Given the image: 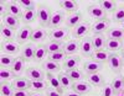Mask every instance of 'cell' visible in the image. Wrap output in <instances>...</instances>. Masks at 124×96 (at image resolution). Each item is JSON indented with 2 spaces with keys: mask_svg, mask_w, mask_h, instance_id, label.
<instances>
[{
  "mask_svg": "<svg viewBox=\"0 0 124 96\" xmlns=\"http://www.w3.org/2000/svg\"><path fill=\"white\" fill-rule=\"evenodd\" d=\"M16 78V74L13 71V69L9 68H0V79L1 81H8V80H14Z\"/></svg>",
  "mask_w": 124,
  "mask_h": 96,
  "instance_id": "cell-40",
  "label": "cell"
},
{
  "mask_svg": "<svg viewBox=\"0 0 124 96\" xmlns=\"http://www.w3.org/2000/svg\"><path fill=\"white\" fill-rule=\"evenodd\" d=\"M8 14H11L16 17H23L24 13H23V9L17 4V1H10L8 3Z\"/></svg>",
  "mask_w": 124,
  "mask_h": 96,
  "instance_id": "cell-29",
  "label": "cell"
},
{
  "mask_svg": "<svg viewBox=\"0 0 124 96\" xmlns=\"http://www.w3.org/2000/svg\"><path fill=\"white\" fill-rule=\"evenodd\" d=\"M15 59L16 58L14 56H10V54H5V53H3V54L0 56V67H1V68L13 67Z\"/></svg>",
  "mask_w": 124,
  "mask_h": 96,
  "instance_id": "cell-38",
  "label": "cell"
},
{
  "mask_svg": "<svg viewBox=\"0 0 124 96\" xmlns=\"http://www.w3.org/2000/svg\"><path fill=\"white\" fill-rule=\"evenodd\" d=\"M109 56H110V53L106 49H103V51H94L91 58H92V60H96L101 64H104L106 62H108Z\"/></svg>",
  "mask_w": 124,
  "mask_h": 96,
  "instance_id": "cell-26",
  "label": "cell"
},
{
  "mask_svg": "<svg viewBox=\"0 0 124 96\" xmlns=\"http://www.w3.org/2000/svg\"><path fill=\"white\" fill-rule=\"evenodd\" d=\"M112 21L117 24H123L124 22V6L117 7V10L112 15Z\"/></svg>",
  "mask_w": 124,
  "mask_h": 96,
  "instance_id": "cell-42",
  "label": "cell"
},
{
  "mask_svg": "<svg viewBox=\"0 0 124 96\" xmlns=\"http://www.w3.org/2000/svg\"><path fill=\"white\" fill-rule=\"evenodd\" d=\"M51 16H52V11H51V9L45 6V5H42V4H39V7H37V20H39L40 26L42 28L50 26Z\"/></svg>",
  "mask_w": 124,
  "mask_h": 96,
  "instance_id": "cell-1",
  "label": "cell"
},
{
  "mask_svg": "<svg viewBox=\"0 0 124 96\" xmlns=\"http://www.w3.org/2000/svg\"><path fill=\"white\" fill-rule=\"evenodd\" d=\"M32 28H31L30 26H24V27H21V28H19V31H17V33H16V42L19 45H26L25 42L26 41H29L30 38H31V35H32Z\"/></svg>",
  "mask_w": 124,
  "mask_h": 96,
  "instance_id": "cell-8",
  "label": "cell"
},
{
  "mask_svg": "<svg viewBox=\"0 0 124 96\" xmlns=\"http://www.w3.org/2000/svg\"><path fill=\"white\" fill-rule=\"evenodd\" d=\"M46 79H47V83L50 85V88H52L54 90L58 91L60 94H65V89L61 86V83H60L58 78L55 77V74L46 73Z\"/></svg>",
  "mask_w": 124,
  "mask_h": 96,
  "instance_id": "cell-18",
  "label": "cell"
},
{
  "mask_svg": "<svg viewBox=\"0 0 124 96\" xmlns=\"http://www.w3.org/2000/svg\"><path fill=\"white\" fill-rule=\"evenodd\" d=\"M83 69L87 74H94V73H99L102 69H103V64L96 62V60H87L85 64H83Z\"/></svg>",
  "mask_w": 124,
  "mask_h": 96,
  "instance_id": "cell-17",
  "label": "cell"
},
{
  "mask_svg": "<svg viewBox=\"0 0 124 96\" xmlns=\"http://www.w3.org/2000/svg\"><path fill=\"white\" fill-rule=\"evenodd\" d=\"M58 5L62 10H65L67 13H77L78 10V3L75 1V0H62V1H58Z\"/></svg>",
  "mask_w": 124,
  "mask_h": 96,
  "instance_id": "cell-23",
  "label": "cell"
},
{
  "mask_svg": "<svg viewBox=\"0 0 124 96\" xmlns=\"http://www.w3.org/2000/svg\"><path fill=\"white\" fill-rule=\"evenodd\" d=\"M17 4L21 6V9H25V11L35 9V1H31V0H19Z\"/></svg>",
  "mask_w": 124,
  "mask_h": 96,
  "instance_id": "cell-45",
  "label": "cell"
},
{
  "mask_svg": "<svg viewBox=\"0 0 124 96\" xmlns=\"http://www.w3.org/2000/svg\"><path fill=\"white\" fill-rule=\"evenodd\" d=\"M47 48H46V45H39L36 47V51H35V56H34V60L35 63H42L44 60H46V56H47Z\"/></svg>",
  "mask_w": 124,
  "mask_h": 96,
  "instance_id": "cell-25",
  "label": "cell"
},
{
  "mask_svg": "<svg viewBox=\"0 0 124 96\" xmlns=\"http://www.w3.org/2000/svg\"><path fill=\"white\" fill-rule=\"evenodd\" d=\"M71 89L73 90L75 92L79 94V95H86V94H89L92 91V85L86 81V80H82V81H76L72 84Z\"/></svg>",
  "mask_w": 124,
  "mask_h": 96,
  "instance_id": "cell-10",
  "label": "cell"
},
{
  "mask_svg": "<svg viewBox=\"0 0 124 96\" xmlns=\"http://www.w3.org/2000/svg\"><path fill=\"white\" fill-rule=\"evenodd\" d=\"M30 92L27 90H14V96H29Z\"/></svg>",
  "mask_w": 124,
  "mask_h": 96,
  "instance_id": "cell-49",
  "label": "cell"
},
{
  "mask_svg": "<svg viewBox=\"0 0 124 96\" xmlns=\"http://www.w3.org/2000/svg\"><path fill=\"white\" fill-rule=\"evenodd\" d=\"M123 46H124L123 41L109 39V38H107V41H106V51H108L109 53H117V52L122 51Z\"/></svg>",
  "mask_w": 124,
  "mask_h": 96,
  "instance_id": "cell-24",
  "label": "cell"
},
{
  "mask_svg": "<svg viewBox=\"0 0 124 96\" xmlns=\"http://www.w3.org/2000/svg\"><path fill=\"white\" fill-rule=\"evenodd\" d=\"M35 51L36 47L34 43H26L24 45L23 49H21V57L25 62H32L34 60V56H35Z\"/></svg>",
  "mask_w": 124,
  "mask_h": 96,
  "instance_id": "cell-12",
  "label": "cell"
},
{
  "mask_svg": "<svg viewBox=\"0 0 124 96\" xmlns=\"http://www.w3.org/2000/svg\"><path fill=\"white\" fill-rule=\"evenodd\" d=\"M79 51H81V54L83 57H87V58L92 57L93 52H94L92 37H85V38L81 39V42H79Z\"/></svg>",
  "mask_w": 124,
  "mask_h": 96,
  "instance_id": "cell-3",
  "label": "cell"
},
{
  "mask_svg": "<svg viewBox=\"0 0 124 96\" xmlns=\"http://www.w3.org/2000/svg\"><path fill=\"white\" fill-rule=\"evenodd\" d=\"M108 65H109L110 70L119 74L123 69V58L120 57V54H118V53H110L109 59H108Z\"/></svg>",
  "mask_w": 124,
  "mask_h": 96,
  "instance_id": "cell-5",
  "label": "cell"
},
{
  "mask_svg": "<svg viewBox=\"0 0 124 96\" xmlns=\"http://www.w3.org/2000/svg\"><path fill=\"white\" fill-rule=\"evenodd\" d=\"M37 19V9H32V10H26V11L24 13L21 20H23V22L27 26L30 24H32L35 22V20Z\"/></svg>",
  "mask_w": 124,
  "mask_h": 96,
  "instance_id": "cell-30",
  "label": "cell"
},
{
  "mask_svg": "<svg viewBox=\"0 0 124 96\" xmlns=\"http://www.w3.org/2000/svg\"><path fill=\"white\" fill-rule=\"evenodd\" d=\"M29 96H45L44 94H41V92H36V91H31Z\"/></svg>",
  "mask_w": 124,
  "mask_h": 96,
  "instance_id": "cell-51",
  "label": "cell"
},
{
  "mask_svg": "<svg viewBox=\"0 0 124 96\" xmlns=\"http://www.w3.org/2000/svg\"><path fill=\"white\" fill-rule=\"evenodd\" d=\"M41 68H42V70H45L46 73H51V74H55V73H60L61 70V65L58 63L51 60V59H46L42 62V64H41Z\"/></svg>",
  "mask_w": 124,
  "mask_h": 96,
  "instance_id": "cell-19",
  "label": "cell"
},
{
  "mask_svg": "<svg viewBox=\"0 0 124 96\" xmlns=\"http://www.w3.org/2000/svg\"><path fill=\"white\" fill-rule=\"evenodd\" d=\"M25 74L29 80H45L46 78L45 70L40 68H27Z\"/></svg>",
  "mask_w": 124,
  "mask_h": 96,
  "instance_id": "cell-13",
  "label": "cell"
},
{
  "mask_svg": "<svg viewBox=\"0 0 124 96\" xmlns=\"http://www.w3.org/2000/svg\"><path fill=\"white\" fill-rule=\"evenodd\" d=\"M0 95L1 96H14V89L8 81H1L0 84Z\"/></svg>",
  "mask_w": 124,
  "mask_h": 96,
  "instance_id": "cell-41",
  "label": "cell"
},
{
  "mask_svg": "<svg viewBox=\"0 0 124 96\" xmlns=\"http://www.w3.org/2000/svg\"><path fill=\"white\" fill-rule=\"evenodd\" d=\"M120 54H122V57H124V46H123V48L120 51Z\"/></svg>",
  "mask_w": 124,
  "mask_h": 96,
  "instance_id": "cell-52",
  "label": "cell"
},
{
  "mask_svg": "<svg viewBox=\"0 0 124 96\" xmlns=\"http://www.w3.org/2000/svg\"><path fill=\"white\" fill-rule=\"evenodd\" d=\"M81 62V57L78 56H68L66 57V59L62 62V68L65 69V71L67 70H71V69H77L78 64Z\"/></svg>",
  "mask_w": 124,
  "mask_h": 96,
  "instance_id": "cell-14",
  "label": "cell"
},
{
  "mask_svg": "<svg viewBox=\"0 0 124 96\" xmlns=\"http://www.w3.org/2000/svg\"><path fill=\"white\" fill-rule=\"evenodd\" d=\"M123 67H124V58H123Z\"/></svg>",
  "mask_w": 124,
  "mask_h": 96,
  "instance_id": "cell-54",
  "label": "cell"
},
{
  "mask_svg": "<svg viewBox=\"0 0 124 96\" xmlns=\"http://www.w3.org/2000/svg\"><path fill=\"white\" fill-rule=\"evenodd\" d=\"M65 22H66V26L70 28V27H72V28H75V27H77L78 25H81L82 22H83V16H82V14L81 13H73V14H70L67 17H66V20H65Z\"/></svg>",
  "mask_w": 124,
  "mask_h": 96,
  "instance_id": "cell-11",
  "label": "cell"
},
{
  "mask_svg": "<svg viewBox=\"0 0 124 96\" xmlns=\"http://www.w3.org/2000/svg\"><path fill=\"white\" fill-rule=\"evenodd\" d=\"M110 85H112V88H113V91H114V95L119 94L124 89V77L123 75L116 77L114 79L112 80V84Z\"/></svg>",
  "mask_w": 124,
  "mask_h": 96,
  "instance_id": "cell-34",
  "label": "cell"
},
{
  "mask_svg": "<svg viewBox=\"0 0 124 96\" xmlns=\"http://www.w3.org/2000/svg\"><path fill=\"white\" fill-rule=\"evenodd\" d=\"M88 83L92 85V86H103L106 84L104 81V77L99 73H94V74H91V75L87 78Z\"/></svg>",
  "mask_w": 124,
  "mask_h": 96,
  "instance_id": "cell-31",
  "label": "cell"
},
{
  "mask_svg": "<svg viewBox=\"0 0 124 96\" xmlns=\"http://www.w3.org/2000/svg\"><path fill=\"white\" fill-rule=\"evenodd\" d=\"M48 33L46 32L45 28L42 27H39V28H35L32 31V35H31V41H32V43H42V42L47 38Z\"/></svg>",
  "mask_w": 124,
  "mask_h": 96,
  "instance_id": "cell-16",
  "label": "cell"
},
{
  "mask_svg": "<svg viewBox=\"0 0 124 96\" xmlns=\"http://www.w3.org/2000/svg\"><path fill=\"white\" fill-rule=\"evenodd\" d=\"M109 28H110V20L104 19V20L96 21V22L92 25L91 31L93 32V35H102V33H104V32H107Z\"/></svg>",
  "mask_w": 124,
  "mask_h": 96,
  "instance_id": "cell-6",
  "label": "cell"
},
{
  "mask_svg": "<svg viewBox=\"0 0 124 96\" xmlns=\"http://www.w3.org/2000/svg\"><path fill=\"white\" fill-rule=\"evenodd\" d=\"M62 51L65 52L66 56H75L76 53L79 51V43L77 42V39H71L63 45Z\"/></svg>",
  "mask_w": 124,
  "mask_h": 96,
  "instance_id": "cell-15",
  "label": "cell"
},
{
  "mask_svg": "<svg viewBox=\"0 0 124 96\" xmlns=\"http://www.w3.org/2000/svg\"><path fill=\"white\" fill-rule=\"evenodd\" d=\"M107 36L109 39L123 41L124 39V28H109L107 31Z\"/></svg>",
  "mask_w": 124,
  "mask_h": 96,
  "instance_id": "cell-35",
  "label": "cell"
},
{
  "mask_svg": "<svg viewBox=\"0 0 124 96\" xmlns=\"http://www.w3.org/2000/svg\"><path fill=\"white\" fill-rule=\"evenodd\" d=\"M6 14H8V4L1 1V3H0V16L4 17Z\"/></svg>",
  "mask_w": 124,
  "mask_h": 96,
  "instance_id": "cell-48",
  "label": "cell"
},
{
  "mask_svg": "<svg viewBox=\"0 0 124 96\" xmlns=\"http://www.w3.org/2000/svg\"><path fill=\"white\" fill-rule=\"evenodd\" d=\"M66 20L65 17V13L63 11H55L52 13V16H51V21H50V26L52 30L60 27V25L63 22V21Z\"/></svg>",
  "mask_w": 124,
  "mask_h": 96,
  "instance_id": "cell-20",
  "label": "cell"
},
{
  "mask_svg": "<svg viewBox=\"0 0 124 96\" xmlns=\"http://www.w3.org/2000/svg\"><path fill=\"white\" fill-rule=\"evenodd\" d=\"M0 36L4 41H14L16 38V35L13 28H10L5 25L1 24V27H0Z\"/></svg>",
  "mask_w": 124,
  "mask_h": 96,
  "instance_id": "cell-28",
  "label": "cell"
},
{
  "mask_svg": "<svg viewBox=\"0 0 124 96\" xmlns=\"http://www.w3.org/2000/svg\"><path fill=\"white\" fill-rule=\"evenodd\" d=\"M63 96H82V95H79V94L75 92L73 90H71V91H66V92L63 94Z\"/></svg>",
  "mask_w": 124,
  "mask_h": 96,
  "instance_id": "cell-50",
  "label": "cell"
},
{
  "mask_svg": "<svg viewBox=\"0 0 124 96\" xmlns=\"http://www.w3.org/2000/svg\"><path fill=\"white\" fill-rule=\"evenodd\" d=\"M98 4L107 14L108 13L113 14L117 10V1H114V0H101Z\"/></svg>",
  "mask_w": 124,
  "mask_h": 96,
  "instance_id": "cell-32",
  "label": "cell"
},
{
  "mask_svg": "<svg viewBox=\"0 0 124 96\" xmlns=\"http://www.w3.org/2000/svg\"><path fill=\"white\" fill-rule=\"evenodd\" d=\"M11 86L14 90H27V89H30V80L27 78L16 77L11 81Z\"/></svg>",
  "mask_w": 124,
  "mask_h": 96,
  "instance_id": "cell-21",
  "label": "cell"
},
{
  "mask_svg": "<svg viewBox=\"0 0 124 96\" xmlns=\"http://www.w3.org/2000/svg\"><path fill=\"white\" fill-rule=\"evenodd\" d=\"M0 47H1L3 53L10 56H15L20 52V45L16 41H3Z\"/></svg>",
  "mask_w": 124,
  "mask_h": 96,
  "instance_id": "cell-7",
  "label": "cell"
},
{
  "mask_svg": "<svg viewBox=\"0 0 124 96\" xmlns=\"http://www.w3.org/2000/svg\"><path fill=\"white\" fill-rule=\"evenodd\" d=\"M13 71L16 74V75H20V74H23V71L25 70V60L21 58V57H16L13 67H11Z\"/></svg>",
  "mask_w": 124,
  "mask_h": 96,
  "instance_id": "cell-37",
  "label": "cell"
},
{
  "mask_svg": "<svg viewBox=\"0 0 124 96\" xmlns=\"http://www.w3.org/2000/svg\"><path fill=\"white\" fill-rule=\"evenodd\" d=\"M122 26H123V27H122V28H124V22H123V24H122Z\"/></svg>",
  "mask_w": 124,
  "mask_h": 96,
  "instance_id": "cell-53",
  "label": "cell"
},
{
  "mask_svg": "<svg viewBox=\"0 0 124 96\" xmlns=\"http://www.w3.org/2000/svg\"><path fill=\"white\" fill-rule=\"evenodd\" d=\"M1 20H3V25L13 28V30H16L20 26V19L11 14H6L4 17H1Z\"/></svg>",
  "mask_w": 124,
  "mask_h": 96,
  "instance_id": "cell-22",
  "label": "cell"
},
{
  "mask_svg": "<svg viewBox=\"0 0 124 96\" xmlns=\"http://www.w3.org/2000/svg\"><path fill=\"white\" fill-rule=\"evenodd\" d=\"M65 73L71 78V80L73 81V83H76V81H82V80L86 79L85 74L82 73L79 69H71V70H67V71H65Z\"/></svg>",
  "mask_w": 124,
  "mask_h": 96,
  "instance_id": "cell-36",
  "label": "cell"
},
{
  "mask_svg": "<svg viewBox=\"0 0 124 96\" xmlns=\"http://www.w3.org/2000/svg\"><path fill=\"white\" fill-rule=\"evenodd\" d=\"M102 96H114V91H113L112 85H109V84H104V85H103Z\"/></svg>",
  "mask_w": 124,
  "mask_h": 96,
  "instance_id": "cell-46",
  "label": "cell"
},
{
  "mask_svg": "<svg viewBox=\"0 0 124 96\" xmlns=\"http://www.w3.org/2000/svg\"><path fill=\"white\" fill-rule=\"evenodd\" d=\"M45 96H63V94H60L58 91L54 90L52 88H48V89L45 91Z\"/></svg>",
  "mask_w": 124,
  "mask_h": 96,
  "instance_id": "cell-47",
  "label": "cell"
},
{
  "mask_svg": "<svg viewBox=\"0 0 124 96\" xmlns=\"http://www.w3.org/2000/svg\"><path fill=\"white\" fill-rule=\"evenodd\" d=\"M48 83L46 80H30V90L41 92V91H46L48 88Z\"/></svg>",
  "mask_w": 124,
  "mask_h": 96,
  "instance_id": "cell-27",
  "label": "cell"
},
{
  "mask_svg": "<svg viewBox=\"0 0 124 96\" xmlns=\"http://www.w3.org/2000/svg\"><path fill=\"white\" fill-rule=\"evenodd\" d=\"M106 38L102 35H94L92 37V42H93V47L94 51H103L106 48Z\"/></svg>",
  "mask_w": 124,
  "mask_h": 96,
  "instance_id": "cell-33",
  "label": "cell"
},
{
  "mask_svg": "<svg viewBox=\"0 0 124 96\" xmlns=\"http://www.w3.org/2000/svg\"><path fill=\"white\" fill-rule=\"evenodd\" d=\"M68 35H70V28L66 26V27H57L55 30H51L48 37H50V41L63 42L65 39H67Z\"/></svg>",
  "mask_w": 124,
  "mask_h": 96,
  "instance_id": "cell-2",
  "label": "cell"
},
{
  "mask_svg": "<svg viewBox=\"0 0 124 96\" xmlns=\"http://www.w3.org/2000/svg\"><path fill=\"white\" fill-rule=\"evenodd\" d=\"M47 59H51V60L56 62V63H60V62H63V60L66 59V54H65L63 51H61V52H55V53H50Z\"/></svg>",
  "mask_w": 124,
  "mask_h": 96,
  "instance_id": "cell-44",
  "label": "cell"
},
{
  "mask_svg": "<svg viewBox=\"0 0 124 96\" xmlns=\"http://www.w3.org/2000/svg\"><path fill=\"white\" fill-rule=\"evenodd\" d=\"M91 25L88 22H82L81 25H78L77 27H75L73 30H72V37H73L75 39L76 38H85L87 37V35L91 31Z\"/></svg>",
  "mask_w": 124,
  "mask_h": 96,
  "instance_id": "cell-9",
  "label": "cell"
},
{
  "mask_svg": "<svg viewBox=\"0 0 124 96\" xmlns=\"http://www.w3.org/2000/svg\"><path fill=\"white\" fill-rule=\"evenodd\" d=\"M58 80L61 83V86L63 88V89H68L72 86V84H73V81L71 80V78L67 75L66 73H58Z\"/></svg>",
  "mask_w": 124,
  "mask_h": 96,
  "instance_id": "cell-43",
  "label": "cell"
},
{
  "mask_svg": "<svg viewBox=\"0 0 124 96\" xmlns=\"http://www.w3.org/2000/svg\"><path fill=\"white\" fill-rule=\"evenodd\" d=\"M63 42H58V41H50L48 43H46V48L48 54L50 53H55V52H61L63 48Z\"/></svg>",
  "mask_w": 124,
  "mask_h": 96,
  "instance_id": "cell-39",
  "label": "cell"
},
{
  "mask_svg": "<svg viewBox=\"0 0 124 96\" xmlns=\"http://www.w3.org/2000/svg\"><path fill=\"white\" fill-rule=\"evenodd\" d=\"M87 13H88V15L92 19H94L96 21L107 19V13L99 6V4H92V5H89L87 7Z\"/></svg>",
  "mask_w": 124,
  "mask_h": 96,
  "instance_id": "cell-4",
  "label": "cell"
}]
</instances>
